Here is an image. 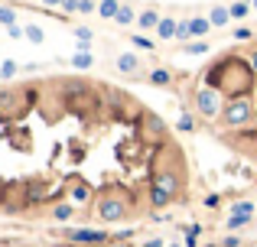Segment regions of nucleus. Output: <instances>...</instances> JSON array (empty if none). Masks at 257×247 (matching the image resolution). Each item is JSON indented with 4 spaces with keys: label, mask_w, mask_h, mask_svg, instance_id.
<instances>
[{
    "label": "nucleus",
    "mask_w": 257,
    "mask_h": 247,
    "mask_svg": "<svg viewBox=\"0 0 257 247\" xmlns=\"http://www.w3.org/2000/svg\"><path fill=\"white\" fill-rule=\"evenodd\" d=\"M117 69L127 72V75H134V72L140 69V59L134 56V52H120V56H117Z\"/></svg>",
    "instance_id": "obj_8"
},
{
    "label": "nucleus",
    "mask_w": 257,
    "mask_h": 247,
    "mask_svg": "<svg viewBox=\"0 0 257 247\" xmlns=\"http://www.w3.org/2000/svg\"><path fill=\"white\" fill-rule=\"evenodd\" d=\"M91 10H98V7H94L91 0H82V13H91Z\"/></svg>",
    "instance_id": "obj_30"
},
{
    "label": "nucleus",
    "mask_w": 257,
    "mask_h": 247,
    "mask_svg": "<svg viewBox=\"0 0 257 247\" xmlns=\"http://www.w3.org/2000/svg\"><path fill=\"white\" fill-rule=\"evenodd\" d=\"M62 10H65V13H78V10H82V0H65Z\"/></svg>",
    "instance_id": "obj_23"
},
{
    "label": "nucleus",
    "mask_w": 257,
    "mask_h": 247,
    "mask_svg": "<svg viewBox=\"0 0 257 247\" xmlns=\"http://www.w3.org/2000/svg\"><path fill=\"white\" fill-rule=\"evenodd\" d=\"M195 108H199L202 117H218L221 111H225V104H221V95L215 88H202L199 95H195Z\"/></svg>",
    "instance_id": "obj_3"
},
{
    "label": "nucleus",
    "mask_w": 257,
    "mask_h": 247,
    "mask_svg": "<svg viewBox=\"0 0 257 247\" xmlns=\"http://www.w3.org/2000/svg\"><path fill=\"white\" fill-rule=\"evenodd\" d=\"M134 46H140V49H150V39H144V36H134Z\"/></svg>",
    "instance_id": "obj_27"
},
{
    "label": "nucleus",
    "mask_w": 257,
    "mask_h": 247,
    "mask_svg": "<svg viewBox=\"0 0 257 247\" xmlns=\"http://www.w3.org/2000/svg\"><path fill=\"white\" fill-rule=\"evenodd\" d=\"M13 101H17V98H13V95H10V91H7V95H0V108H10V104H13Z\"/></svg>",
    "instance_id": "obj_26"
},
{
    "label": "nucleus",
    "mask_w": 257,
    "mask_h": 247,
    "mask_svg": "<svg viewBox=\"0 0 257 247\" xmlns=\"http://www.w3.org/2000/svg\"><path fill=\"white\" fill-rule=\"evenodd\" d=\"M72 215H75V208H72V205H59V208H56V218H59V221H69Z\"/></svg>",
    "instance_id": "obj_18"
},
{
    "label": "nucleus",
    "mask_w": 257,
    "mask_h": 247,
    "mask_svg": "<svg viewBox=\"0 0 257 247\" xmlns=\"http://www.w3.org/2000/svg\"><path fill=\"white\" fill-rule=\"evenodd\" d=\"M251 7H254V10H257V0H251Z\"/></svg>",
    "instance_id": "obj_34"
},
{
    "label": "nucleus",
    "mask_w": 257,
    "mask_h": 247,
    "mask_svg": "<svg viewBox=\"0 0 257 247\" xmlns=\"http://www.w3.org/2000/svg\"><path fill=\"white\" fill-rule=\"evenodd\" d=\"M150 82H153V85H170V82H173L170 69H153V72H150Z\"/></svg>",
    "instance_id": "obj_14"
},
{
    "label": "nucleus",
    "mask_w": 257,
    "mask_h": 247,
    "mask_svg": "<svg viewBox=\"0 0 257 247\" xmlns=\"http://www.w3.org/2000/svg\"><path fill=\"white\" fill-rule=\"evenodd\" d=\"M247 10H251L247 4H231V17H234V20H244V17H247Z\"/></svg>",
    "instance_id": "obj_19"
},
{
    "label": "nucleus",
    "mask_w": 257,
    "mask_h": 247,
    "mask_svg": "<svg viewBox=\"0 0 257 247\" xmlns=\"http://www.w3.org/2000/svg\"><path fill=\"white\" fill-rule=\"evenodd\" d=\"M147 127H150V133H160V130H163V124H160L157 117H147Z\"/></svg>",
    "instance_id": "obj_25"
},
{
    "label": "nucleus",
    "mask_w": 257,
    "mask_h": 247,
    "mask_svg": "<svg viewBox=\"0 0 257 247\" xmlns=\"http://www.w3.org/2000/svg\"><path fill=\"white\" fill-rule=\"evenodd\" d=\"M160 20H163V17H160L157 10H144V13H140V26H144V30H157Z\"/></svg>",
    "instance_id": "obj_11"
},
{
    "label": "nucleus",
    "mask_w": 257,
    "mask_h": 247,
    "mask_svg": "<svg viewBox=\"0 0 257 247\" xmlns=\"http://www.w3.org/2000/svg\"><path fill=\"white\" fill-rule=\"evenodd\" d=\"M251 101H244V98H234V101L225 104V111H221V121H225L228 127H244L247 121H251Z\"/></svg>",
    "instance_id": "obj_1"
},
{
    "label": "nucleus",
    "mask_w": 257,
    "mask_h": 247,
    "mask_svg": "<svg viewBox=\"0 0 257 247\" xmlns=\"http://www.w3.org/2000/svg\"><path fill=\"white\" fill-rule=\"evenodd\" d=\"M13 20H17V13L10 10V7H0V23H7V26H13Z\"/></svg>",
    "instance_id": "obj_21"
},
{
    "label": "nucleus",
    "mask_w": 257,
    "mask_h": 247,
    "mask_svg": "<svg viewBox=\"0 0 257 247\" xmlns=\"http://www.w3.org/2000/svg\"><path fill=\"white\" fill-rule=\"evenodd\" d=\"M120 7H124V4H120V0H101V4H98V13H101V17H104V20H117Z\"/></svg>",
    "instance_id": "obj_10"
},
{
    "label": "nucleus",
    "mask_w": 257,
    "mask_h": 247,
    "mask_svg": "<svg viewBox=\"0 0 257 247\" xmlns=\"http://www.w3.org/2000/svg\"><path fill=\"white\" fill-rule=\"evenodd\" d=\"M26 39H30L33 46H39L46 39V33H43V26H26Z\"/></svg>",
    "instance_id": "obj_15"
},
{
    "label": "nucleus",
    "mask_w": 257,
    "mask_h": 247,
    "mask_svg": "<svg viewBox=\"0 0 257 247\" xmlns=\"http://www.w3.org/2000/svg\"><path fill=\"white\" fill-rule=\"evenodd\" d=\"M98 215H101V221H107V224L124 221V218H127V202H124V198H117V195L101 198V202H98Z\"/></svg>",
    "instance_id": "obj_4"
},
{
    "label": "nucleus",
    "mask_w": 257,
    "mask_h": 247,
    "mask_svg": "<svg viewBox=\"0 0 257 247\" xmlns=\"http://www.w3.org/2000/svg\"><path fill=\"white\" fill-rule=\"evenodd\" d=\"M117 23H134V10H131V4H124V7H120V13H117Z\"/></svg>",
    "instance_id": "obj_17"
},
{
    "label": "nucleus",
    "mask_w": 257,
    "mask_h": 247,
    "mask_svg": "<svg viewBox=\"0 0 257 247\" xmlns=\"http://www.w3.org/2000/svg\"><path fill=\"white\" fill-rule=\"evenodd\" d=\"M208 30H212V23H208L205 17H195V20H186V23H179V33H176V39H182V43H186L189 36H205Z\"/></svg>",
    "instance_id": "obj_5"
},
{
    "label": "nucleus",
    "mask_w": 257,
    "mask_h": 247,
    "mask_svg": "<svg viewBox=\"0 0 257 247\" xmlns=\"http://www.w3.org/2000/svg\"><path fill=\"white\" fill-rule=\"evenodd\" d=\"M75 39L82 46H88V43H91V30H88V26H78V30H75Z\"/></svg>",
    "instance_id": "obj_20"
},
{
    "label": "nucleus",
    "mask_w": 257,
    "mask_h": 247,
    "mask_svg": "<svg viewBox=\"0 0 257 247\" xmlns=\"http://www.w3.org/2000/svg\"><path fill=\"white\" fill-rule=\"evenodd\" d=\"M176 189H179V179H176V172H160L157 179H153V205H166L170 198L176 195Z\"/></svg>",
    "instance_id": "obj_2"
},
{
    "label": "nucleus",
    "mask_w": 257,
    "mask_h": 247,
    "mask_svg": "<svg viewBox=\"0 0 257 247\" xmlns=\"http://www.w3.org/2000/svg\"><path fill=\"white\" fill-rule=\"evenodd\" d=\"M251 218H254V202H251V198H244V202L234 205V215L228 218V228H244Z\"/></svg>",
    "instance_id": "obj_6"
},
{
    "label": "nucleus",
    "mask_w": 257,
    "mask_h": 247,
    "mask_svg": "<svg viewBox=\"0 0 257 247\" xmlns=\"http://www.w3.org/2000/svg\"><path fill=\"white\" fill-rule=\"evenodd\" d=\"M157 33H160V39H176L179 23H176L173 17H163V20H160V26H157Z\"/></svg>",
    "instance_id": "obj_9"
},
{
    "label": "nucleus",
    "mask_w": 257,
    "mask_h": 247,
    "mask_svg": "<svg viewBox=\"0 0 257 247\" xmlns=\"http://www.w3.org/2000/svg\"><path fill=\"white\" fill-rule=\"evenodd\" d=\"M72 65H75V69H91V65H94V59H91V52H88V49H82V52H78V56H72Z\"/></svg>",
    "instance_id": "obj_12"
},
{
    "label": "nucleus",
    "mask_w": 257,
    "mask_h": 247,
    "mask_svg": "<svg viewBox=\"0 0 257 247\" xmlns=\"http://www.w3.org/2000/svg\"><path fill=\"white\" fill-rule=\"evenodd\" d=\"M0 75H4V78H13V75H17V62H4V65H0Z\"/></svg>",
    "instance_id": "obj_22"
},
{
    "label": "nucleus",
    "mask_w": 257,
    "mask_h": 247,
    "mask_svg": "<svg viewBox=\"0 0 257 247\" xmlns=\"http://www.w3.org/2000/svg\"><path fill=\"white\" fill-rule=\"evenodd\" d=\"M176 130H182V133H189V130H195V117L192 114H182L179 121H176Z\"/></svg>",
    "instance_id": "obj_16"
},
{
    "label": "nucleus",
    "mask_w": 257,
    "mask_h": 247,
    "mask_svg": "<svg viewBox=\"0 0 257 247\" xmlns=\"http://www.w3.org/2000/svg\"><path fill=\"white\" fill-rule=\"evenodd\" d=\"M251 65H254V72H257V49L251 52Z\"/></svg>",
    "instance_id": "obj_31"
},
{
    "label": "nucleus",
    "mask_w": 257,
    "mask_h": 247,
    "mask_svg": "<svg viewBox=\"0 0 257 247\" xmlns=\"http://www.w3.org/2000/svg\"><path fill=\"white\" fill-rule=\"evenodd\" d=\"M147 247H163V244H160V241H150V244H147Z\"/></svg>",
    "instance_id": "obj_33"
},
{
    "label": "nucleus",
    "mask_w": 257,
    "mask_h": 247,
    "mask_svg": "<svg viewBox=\"0 0 257 247\" xmlns=\"http://www.w3.org/2000/svg\"><path fill=\"white\" fill-rule=\"evenodd\" d=\"M46 4H52V7H62V4H65V0H46Z\"/></svg>",
    "instance_id": "obj_32"
},
{
    "label": "nucleus",
    "mask_w": 257,
    "mask_h": 247,
    "mask_svg": "<svg viewBox=\"0 0 257 247\" xmlns=\"http://www.w3.org/2000/svg\"><path fill=\"white\" fill-rule=\"evenodd\" d=\"M228 17H231V10H225V7H215L212 17H208V23H212V26H225Z\"/></svg>",
    "instance_id": "obj_13"
},
{
    "label": "nucleus",
    "mask_w": 257,
    "mask_h": 247,
    "mask_svg": "<svg viewBox=\"0 0 257 247\" xmlns=\"http://www.w3.org/2000/svg\"><path fill=\"white\" fill-rule=\"evenodd\" d=\"M72 241L75 244H94V241H107V234L104 231H88V228H82V231H72Z\"/></svg>",
    "instance_id": "obj_7"
},
{
    "label": "nucleus",
    "mask_w": 257,
    "mask_h": 247,
    "mask_svg": "<svg viewBox=\"0 0 257 247\" xmlns=\"http://www.w3.org/2000/svg\"><path fill=\"white\" fill-rule=\"evenodd\" d=\"M234 39H251V30H234Z\"/></svg>",
    "instance_id": "obj_28"
},
{
    "label": "nucleus",
    "mask_w": 257,
    "mask_h": 247,
    "mask_svg": "<svg viewBox=\"0 0 257 247\" xmlns=\"http://www.w3.org/2000/svg\"><path fill=\"white\" fill-rule=\"evenodd\" d=\"M218 205V195H205V208H215Z\"/></svg>",
    "instance_id": "obj_29"
},
{
    "label": "nucleus",
    "mask_w": 257,
    "mask_h": 247,
    "mask_svg": "<svg viewBox=\"0 0 257 247\" xmlns=\"http://www.w3.org/2000/svg\"><path fill=\"white\" fill-rule=\"evenodd\" d=\"M186 52H189V56H202V52H205V43H192V46H186Z\"/></svg>",
    "instance_id": "obj_24"
}]
</instances>
